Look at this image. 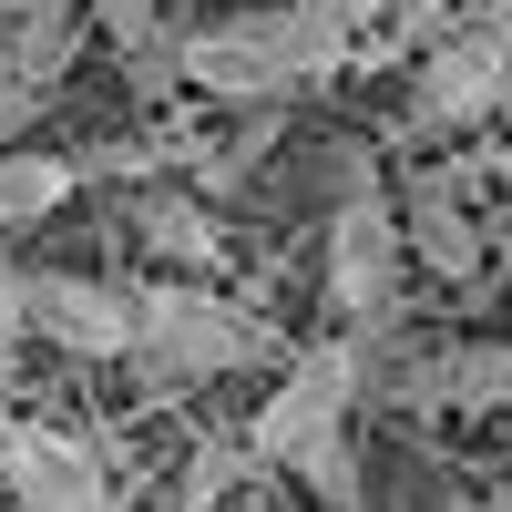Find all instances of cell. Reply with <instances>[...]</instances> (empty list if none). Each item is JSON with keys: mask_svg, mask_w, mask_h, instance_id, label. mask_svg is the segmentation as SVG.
Segmentation results:
<instances>
[{"mask_svg": "<svg viewBox=\"0 0 512 512\" xmlns=\"http://www.w3.org/2000/svg\"><path fill=\"white\" fill-rule=\"evenodd\" d=\"M31 338L93 369H134V287L93 267H31Z\"/></svg>", "mask_w": 512, "mask_h": 512, "instance_id": "cell-6", "label": "cell"}, {"mask_svg": "<svg viewBox=\"0 0 512 512\" xmlns=\"http://www.w3.org/2000/svg\"><path fill=\"white\" fill-rule=\"evenodd\" d=\"M390 359H400V328L390 338H349V328H328V338H308L287 369H277V390L256 400V420H246V461L256 472H287L297 451H318V441H338L349 420L390 390Z\"/></svg>", "mask_w": 512, "mask_h": 512, "instance_id": "cell-1", "label": "cell"}, {"mask_svg": "<svg viewBox=\"0 0 512 512\" xmlns=\"http://www.w3.org/2000/svg\"><path fill=\"white\" fill-rule=\"evenodd\" d=\"M451 512H512V492H502V502H451Z\"/></svg>", "mask_w": 512, "mask_h": 512, "instance_id": "cell-17", "label": "cell"}, {"mask_svg": "<svg viewBox=\"0 0 512 512\" xmlns=\"http://www.w3.org/2000/svg\"><path fill=\"white\" fill-rule=\"evenodd\" d=\"M492 226H502V236H512V205H492Z\"/></svg>", "mask_w": 512, "mask_h": 512, "instance_id": "cell-18", "label": "cell"}, {"mask_svg": "<svg viewBox=\"0 0 512 512\" xmlns=\"http://www.w3.org/2000/svg\"><path fill=\"white\" fill-rule=\"evenodd\" d=\"M82 21H93L82 0H11V21H0V82L62 103V72L82 52Z\"/></svg>", "mask_w": 512, "mask_h": 512, "instance_id": "cell-10", "label": "cell"}, {"mask_svg": "<svg viewBox=\"0 0 512 512\" xmlns=\"http://www.w3.org/2000/svg\"><path fill=\"white\" fill-rule=\"evenodd\" d=\"M11 349H31V267L0 246V359Z\"/></svg>", "mask_w": 512, "mask_h": 512, "instance_id": "cell-15", "label": "cell"}, {"mask_svg": "<svg viewBox=\"0 0 512 512\" xmlns=\"http://www.w3.org/2000/svg\"><path fill=\"white\" fill-rule=\"evenodd\" d=\"M0 492H11V512H134L113 492V461L103 441L62 431V420H0Z\"/></svg>", "mask_w": 512, "mask_h": 512, "instance_id": "cell-4", "label": "cell"}, {"mask_svg": "<svg viewBox=\"0 0 512 512\" xmlns=\"http://www.w3.org/2000/svg\"><path fill=\"white\" fill-rule=\"evenodd\" d=\"M82 185H93V175H82V154H62V144H11V154H0V246L31 236V226H52Z\"/></svg>", "mask_w": 512, "mask_h": 512, "instance_id": "cell-11", "label": "cell"}, {"mask_svg": "<svg viewBox=\"0 0 512 512\" xmlns=\"http://www.w3.org/2000/svg\"><path fill=\"white\" fill-rule=\"evenodd\" d=\"M246 472H256V461H246V441H205V451H195V472H185V502H175V512H216Z\"/></svg>", "mask_w": 512, "mask_h": 512, "instance_id": "cell-14", "label": "cell"}, {"mask_svg": "<svg viewBox=\"0 0 512 512\" xmlns=\"http://www.w3.org/2000/svg\"><path fill=\"white\" fill-rule=\"evenodd\" d=\"M93 31L123 52V82L134 93H175V21H164V0H93Z\"/></svg>", "mask_w": 512, "mask_h": 512, "instance_id": "cell-12", "label": "cell"}, {"mask_svg": "<svg viewBox=\"0 0 512 512\" xmlns=\"http://www.w3.org/2000/svg\"><path fill=\"white\" fill-rule=\"evenodd\" d=\"M410 410H512V338H461V349H400L390 390Z\"/></svg>", "mask_w": 512, "mask_h": 512, "instance_id": "cell-7", "label": "cell"}, {"mask_svg": "<svg viewBox=\"0 0 512 512\" xmlns=\"http://www.w3.org/2000/svg\"><path fill=\"white\" fill-rule=\"evenodd\" d=\"M277 338L256 328V308H236L226 287L205 277H134V369L164 390H195V379H236V369H267Z\"/></svg>", "mask_w": 512, "mask_h": 512, "instance_id": "cell-3", "label": "cell"}, {"mask_svg": "<svg viewBox=\"0 0 512 512\" xmlns=\"http://www.w3.org/2000/svg\"><path fill=\"white\" fill-rule=\"evenodd\" d=\"M472 31H492L502 52H512V0H482V11H472Z\"/></svg>", "mask_w": 512, "mask_h": 512, "instance_id": "cell-16", "label": "cell"}, {"mask_svg": "<svg viewBox=\"0 0 512 512\" xmlns=\"http://www.w3.org/2000/svg\"><path fill=\"white\" fill-rule=\"evenodd\" d=\"M502 103H512V52L461 11V31H441L410 62V134H482V123H502Z\"/></svg>", "mask_w": 512, "mask_h": 512, "instance_id": "cell-5", "label": "cell"}, {"mask_svg": "<svg viewBox=\"0 0 512 512\" xmlns=\"http://www.w3.org/2000/svg\"><path fill=\"white\" fill-rule=\"evenodd\" d=\"M134 236H144V256H154V277H205V287H216V267H226L216 205H205L195 185H175V175L134 195Z\"/></svg>", "mask_w": 512, "mask_h": 512, "instance_id": "cell-9", "label": "cell"}, {"mask_svg": "<svg viewBox=\"0 0 512 512\" xmlns=\"http://www.w3.org/2000/svg\"><path fill=\"white\" fill-rule=\"evenodd\" d=\"M400 236H410V256L431 277H482V246H492V226L472 216V195H461V164H420V175L400 185Z\"/></svg>", "mask_w": 512, "mask_h": 512, "instance_id": "cell-8", "label": "cell"}, {"mask_svg": "<svg viewBox=\"0 0 512 512\" xmlns=\"http://www.w3.org/2000/svg\"><path fill=\"white\" fill-rule=\"evenodd\" d=\"M400 277H410V236H400V195L390 175L349 144L338 154V205H328V246H318V287L349 338H390L400 328Z\"/></svg>", "mask_w": 512, "mask_h": 512, "instance_id": "cell-2", "label": "cell"}, {"mask_svg": "<svg viewBox=\"0 0 512 512\" xmlns=\"http://www.w3.org/2000/svg\"><path fill=\"white\" fill-rule=\"evenodd\" d=\"M287 472L308 482L328 512H359V482H369V472H359V431H338V441H318V451H297Z\"/></svg>", "mask_w": 512, "mask_h": 512, "instance_id": "cell-13", "label": "cell"}, {"mask_svg": "<svg viewBox=\"0 0 512 512\" xmlns=\"http://www.w3.org/2000/svg\"><path fill=\"white\" fill-rule=\"evenodd\" d=\"M502 123H512V103H502Z\"/></svg>", "mask_w": 512, "mask_h": 512, "instance_id": "cell-19", "label": "cell"}]
</instances>
